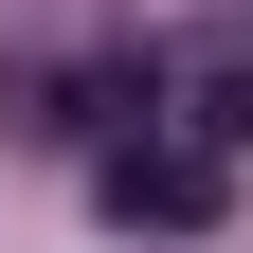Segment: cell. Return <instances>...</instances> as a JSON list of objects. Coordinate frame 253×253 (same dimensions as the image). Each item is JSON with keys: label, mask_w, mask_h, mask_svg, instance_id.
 Masks as SVG:
<instances>
[{"label": "cell", "mask_w": 253, "mask_h": 253, "mask_svg": "<svg viewBox=\"0 0 253 253\" xmlns=\"http://www.w3.org/2000/svg\"><path fill=\"white\" fill-rule=\"evenodd\" d=\"M109 217L126 235H199L217 217V145H109Z\"/></svg>", "instance_id": "obj_1"}]
</instances>
